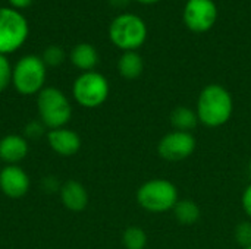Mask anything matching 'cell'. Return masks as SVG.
<instances>
[{"label":"cell","instance_id":"7a4b0ae2","mask_svg":"<svg viewBox=\"0 0 251 249\" xmlns=\"http://www.w3.org/2000/svg\"><path fill=\"white\" fill-rule=\"evenodd\" d=\"M37 109L40 120L49 129L65 128L72 116L69 98L56 87H44L37 94Z\"/></svg>","mask_w":251,"mask_h":249},{"label":"cell","instance_id":"484cf974","mask_svg":"<svg viewBox=\"0 0 251 249\" xmlns=\"http://www.w3.org/2000/svg\"><path fill=\"white\" fill-rule=\"evenodd\" d=\"M138 3H143V4H153V3H157L160 0H137Z\"/></svg>","mask_w":251,"mask_h":249},{"label":"cell","instance_id":"6da1fadb","mask_svg":"<svg viewBox=\"0 0 251 249\" xmlns=\"http://www.w3.org/2000/svg\"><path fill=\"white\" fill-rule=\"evenodd\" d=\"M234 112L231 92L221 84L206 85L197 98L196 113L199 123L207 128H219L229 122Z\"/></svg>","mask_w":251,"mask_h":249},{"label":"cell","instance_id":"30bf717a","mask_svg":"<svg viewBox=\"0 0 251 249\" xmlns=\"http://www.w3.org/2000/svg\"><path fill=\"white\" fill-rule=\"evenodd\" d=\"M28 173L18 164H7L0 170V191L9 198H22L29 191Z\"/></svg>","mask_w":251,"mask_h":249},{"label":"cell","instance_id":"9a60e30c","mask_svg":"<svg viewBox=\"0 0 251 249\" xmlns=\"http://www.w3.org/2000/svg\"><path fill=\"white\" fill-rule=\"evenodd\" d=\"M118 72L125 79H137L144 72V60L137 51H124L118 60Z\"/></svg>","mask_w":251,"mask_h":249},{"label":"cell","instance_id":"d6986e66","mask_svg":"<svg viewBox=\"0 0 251 249\" xmlns=\"http://www.w3.org/2000/svg\"><path fill=\"white\" fill-rule=\"evenodd\" d=\"M65 50L59 45H49L47 48H44L43 54H41V59L44 62L46 66H50V68H57L60 66L63 62H65Z\"/></svg>","mask_w":251,"mask_h":249},{"label":"cell","instance_id":"277c9868","mask_svg":"<svg viewBox=\"0 0 251 249\" xmlns=\"http://www.w3.org/2000/svg\"><path fill=\"white\" fill-rule=\"evenodd\" d=\"M109 38L124 51H137L146 43L147 25L138 15L121 13L110 22Z\"/></svg>","mask_w":251,"mask_h":249},{"label":"cell","instance_id":"4fadbf2b","mask_svg":"<svg viewBox=\"0 0 251 249\" xmlns=\"http://www.w3.org/2000/svg\"><path fill=\"white\" fill-rule=\"evenodd\" d=\"M60 200L62 204L74 213H79L82 210H85V207L88 205V192L85 189V186L76 181H68L65 182L60 189Z\"/></svg>","mask_w":251,"mask_h":249},{"label":"cell","instance_id":"8fae6325","mask_svg":"<svg viewBox=\"0 0 251 249\" xmlns=\"http://www.w3.org/2000/svg\"><path fill=\"white\" fill-rule=\"evenodd\" d=\"M47 142L50 148L62 157L75 156L81 148V136L68 128L50 129L47 132Z\"/></svg>","mask_w":251,"mask_h":249},{"label":"cell","instance_id":"5b68a950","mask_svg":"<svg viewBox=\"0 0 251 249\" xmlns=\"http://www.w3.org/2000/svg\"><path fill=\"white\" fill-rule=\"evenodd\" d=\"M47 66L40 56L26 54L21 57L12 69V85L22 95L38 94L46 84Z\"/></svg>","mask_w":251,"mask_h":249},{"label":"cell","instance_id":"7402d4cb","mask_svg":"<svg viewBox=\"0 0 251 249\" xmlns=\"http://www.w3.org/2000/svg\"><path fill=\"white\" fill-rule=\"evenodd\" d=\"M46 126L43 125L41 120H32L25 126V136L31 139H38L40 136L44 135Z\"/></svg>","mask_w":251,"mask_h":249},{"label":"cell","instance_id":"d4e9b609","mask_svg":"<svg viewBox=\"0 0 251 249\" xmlns=\"http://www.w3.org/2000/svg\"><path fill=\"white\" fill-rule=\"evenodd\" d=\"M44 186H46L47 191H54V189H57V183L54 182V179H53L51 176H49V178L44 179Z\"/></svg>","mask_w":251,"mask_h":249},{"label":"cell","instance_id":"9c48e42d","mask_svg":"<svg viewBox=\"0 0 251 249\" xmlns=\"http://www.w3.org/2000/svg\"><path fill=\"white\" fill-rule=\"evenodd\" d=\"M196 145L197 142L191 132L172 131L159 141L157 153L166 161H182L194 153Z\"/></svg>","mask_w":251,"mask_h":249},{"label":"cell","instance_id":"8992f818","mask_svg":"<svg viewBox=\"0 0 251 249\" xmlns=\"http://www.w3.org/2000/svg\"><path fill=\"white\" fill-rule=\"evenodd\" d=\"M29 34V25L21 10L0 7V54L6 56L19 50Z\"/></svg>","mask_w":251,"mask_h":249},{"label":"cell","instance_id":"603a6c76","mask_svg":"<svg viewBox=\"0 0 251 249\" xmlns=\"http://www.w3.org/2000/svg\"><path fill=\"white\" fill-rule=\"evenodd\" d=\"M241 205H243L244 213L247 214V217L251 220V183L244 189V192H243Z\"/></svg>","mask_w":251,"mask_h":249},{"label":"cell","instance_id":"2e32d148","mask_svg":"<svg viewBox=\"0 0 251 249\" xmlns=\"http://www.w3.org/2000/svg\"><path fill=\"white\" fill-rule=\"evenodd\" d=\"M199 123V117L196 110L187 106H178L171 113V125L175 131L191 132Z\"/></svg>","mask_w":251,"mask_h":249},{"label":"cell","instance_id":"52a82bcc","mask_svg":"<svg viewBox=\"0 0 251 249\" xmlns=\"http://www.w3.org/2000/svg\"><path fill=\"white\" fill-rule=\"evenodd\" d=\"M109 81L104 75L96 70L82 72L72 85V95L75 101L85 109L100 107L109 97Z\"/></svg>","mask_w":251,"mask_h":249},{"label":"cell","instance_id":"4316f807","mask_svg":"<svg viewBox=\"0 0 251 249\" xmlns=\"http://www.w3.org/2000/svg\"><path fill=\"white\" fill-rule=\"evenodd\" d=\"M250 175H251V161H250Z\"/></svg>","mask_w":251,"mask_h":249},{"label":"cell","instance_id":"44dd1931","mask_svg":"<svg viewBox=\"0 0 251 249\" xmlns=\"http://www.w3.org/2000/svg\"><path fill=\"white\" fill-rule=\"evenodd\" d=\"M12 69L9 59L3 54H0V92L4 91L9 84H12Z\"/></svg>","mask_w":251,"mask_h":249},{"label":"cell","instance_id":"3957f363","mask_svg":"<svg viewBox=\"0 0 251 249\" xmlns=\"http://www.w3.org/2000/svg\"><path fill=\"white\" fill-rule=\"evenodd\" d=\"M178 201V188L168 179H150L137 189L138 205L153 214L174 210Z\"/></svg>","mask_w":251,"mask_h":249},{"label":"cell","instance_id":"7c38bea8","mask_svg":"<svg viewBox=\"0 0 251 249\" xmlns=\"http://www.w3.org/2000/svg\"><path fill=\"white\" fill-rule=\"evenodd\" d=\"M29 151L28 141L22 135L10 134L0 139V160L7 164H18Z\"/></svg>","mask_w":251,"mask_h":249},{"label":"cell","instance_id":"5bb4252c","mask_svg":"<svg viewBox=\"0 0 251 249\" xmlns=\"http://www.w3.org/2000/svg\"><path fill=\"white\" fill-rule=\"evenodd\" d=\"M69 59H71V63L76 69L82 72H90V70H94V68L99 63V53L94 45L88 43H78L71 50Z\"/></svg>","mask_w":251,"mask_h":249},{"label":"cell","instance_id":"ac0fdd59","mask_svg":"<svg viewBox=\"0 0 251 249\" xmlns=\"http://www.w3.org/2000/svg\"><path fill=\"white\" fill-rule=\"evenodd\" d=\"M122 244L126 249H144L147 245V233L138 226H129L124 230Z\"/></svg>","mask_w":251,"mask_h":249},{"label":"cell","instance_id":"cb8c5ba5","mask_svg":"<svg viewBox=\"0 0 251 249\" xmlns=\"http://www.w3.org/2000/svg\"><path fill=\"white\" fill-rule=\"evenodd\" d=\"M10 3V6L16 10H22V9H26L32 4L34 0H7Z\"/></svg>","mask_w":251,"mask_h":249},{"label":"cell","instance_id":"e0dca14e","mask_svg":"<svg viewBox=\"0 0 251 249\" xmlns=\"http://www.w3.org/2000/svg\"><path fill=\"white\" fill-rule=\"evenodd\" d=\"M175 220L182 226H193L200 220V207L193 200H179L174 207Z\"/></svg>","mask_w":251,"mask_h":249},{"label":"cell","instance_id":"83f0119b","mask_svg":"<svg viewBox=\"0 0 251 249\" xmlns=\"http://www.w3.org/2000/svg\"><path fill=\"white\" fill-rule=\"evenodd\" d=\"M246 249H251V247H249V248H246Z\"/></svg>","mask_w":251,"mask_h":249},{"label":"cell","instance_id":"ba28073f","mask_svg":"<svg viewBox=\"0 0 251 249\" xmlns=\"http://www.w3.org/2000/svg\"><path fill=\"white\" fill-rule=\"evenodd\" d=\"M184 23L196 32L203 34L213 28L218 21V7L213 0H188L184 7Z\"/></svg>","mask_w":251,"mask_h":249},{"label":"cell","instance_id":"ffe728a7","mask_svg":"<svg viewBox=\"0 0 251 249\" xmlns=\"http://www.w3.org/2000/svg\"><path fill=\"white\" fill-rule=\"evenodd\" d=\"M235 242L243 249L251 247V222H241L234 230Z\"/></svg>","mask_w":251,"mask_h":249}]
</instances>
